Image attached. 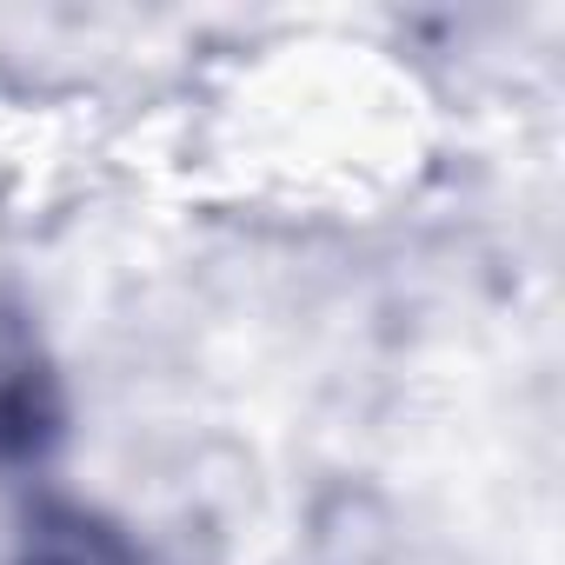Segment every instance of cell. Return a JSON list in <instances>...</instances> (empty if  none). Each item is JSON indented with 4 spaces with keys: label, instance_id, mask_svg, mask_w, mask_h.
<instances>
[{
    "label": "cell",
    "instance_id": "cell-1",
    "mask_svg": "<svg viewBox=\"0 0 565 565\" xmlns=\"http://www.w3.org/2000/svg\"><path fill=\"white\" fill-rule=\"evenodd\" d=\"M67 380L41 333L21 313H0V479L47 486L54 452L67 446Z\"/></svg>",
    "mask_w": 565,
    "mask_h": 565
},
{
    "label": "cell",
    "instance_id": "cell-2",
    "mask_svg": "<svg viewBox=\"0 0 565 565\" xmlns=\"http://www.w3.org/2000/svg\"><path fill=\"white\" fill-rule=\"evenodd\" d=\"M0 565H167V558L127 512L61 486H28Z\"/></svg>",
    "mask_w": 565,
    "mask_h": 565
}]
</instances>
